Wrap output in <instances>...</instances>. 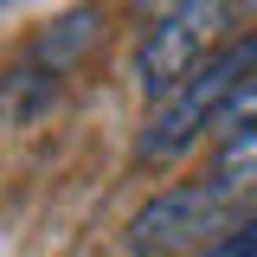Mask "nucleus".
<instances>
[{
  "mask_svg": "<svg viewBox=\"0 0 257 257\" xmlns=\"http://www.w3.org/2000/svg\"><path fill=\"white\" fill-rule=\"evenodd\" d=\"M251 71H257V32L231 39V45H219V52H206L167 96H155L148 122H142V135H135V167H167V161L193 155V148L219 128L231 90H238Z\"/></svg>",
  "mask_w": 257,
  "mask_h": 257,
  "instance_id": "f257e3e1",
  "label": "nucleus"
},
{
  "mask_svg": "<svg viewBox=\"0 0 257 257\" xmlns=\"http://www.w3.org/2000/svg\"><path fill=\"white\" fill-rule=\"evenodd\" d=\"M238 219H251V212H238V206H231L212 180H180V187L155 193V199L128 219V251H135V257L206 251V244H212V238H225Z\"/></svg>",
  "mask_w": 257,
  "mask_h": 257,
  "instance_id": "f03ea898",
  "label": "nucleus"
},
{
  "mask_svg": "<svg viewBox=\"0 0 257 257\" xmlns=\"http://www.w3.org/2000/svg\"><path fill=\"white\" fill-rule=\"evenodd\" d=\"M96 20H103V7H77V13H64L52 32H39L26 52L7 64V77H0V116L7 122H32V116H45L58 103L71 64L84 58V45L96 39Z\"/></svg>",
  "mask_w": 257,
  "mask_h": 257,
  "instance_id": "7ed1b4c3",
  "label": "nucleus"
},
{
  "mask_svg": "<svg viewBox=\"0 0 257 257\" xmlns=\"http://www.w3.org/2000/svg\"><path fill=\"white\" fill-rule=\"evenodd\" d=\"M219 20H225V0H174L155 26L142 32V45H135V84L148 96H167L193 64L212 52Z\"/></svg>",
  "mask_w": 257,
  "mask_h": 257,
  "instance_id": "20e7f679",
  "label": "nucleus"
},
{
  "mask_svg": "<svg viewBox=\"0 0 257 257\" xmlns=\"http://www.w3.org/2000/svg\"><path fill=\"white\" fill-rule=\"evenodd\" d=\"M193 257H257V212H251V219H238L225 238H212L206 251H193Z\"/></svg>",
  "mask_w": 257,
  "mask_h": 257,
  "instance_id": "39448f33",
  "label": "nucleus"
},
{
  "mask_svg": "<svg viewBox=\"0 0 257 257\" xmlns=\"http://www.w3.org/2000/svg\"><path fill=\"white\" fill-rule=\"evenodd\" d=\"M0 7H13V0H0Z\"/></svg>",
  "mask_w": 257,
  "mask_h": 257,
  "instance_id": "423d86ee",
  "label": "nucleus"
}]
</instances>
